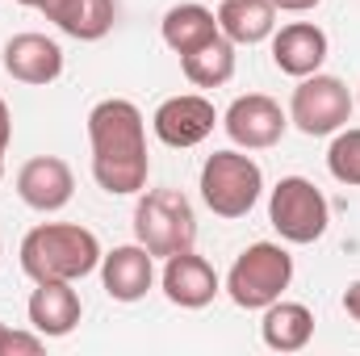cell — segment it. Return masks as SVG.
Returning a JSON list of instances; mask_svg holds the SVG:
<instances>
[{"label":"cell","mask_w":360,"mask_h":356,"mask_svg":"<svg viewBox=\"0 0 360 356\" xmlns=\"http://www.w3.org/2000/svg\"><path fill=\"white\" fill-rule=\"evenodd\" d=\"M92 180L109 197H134L147 189L151 155H147V122L143 109L126 96H105L89 113Z\"/></svg>","instance_id":"1"},{"label":"cell","mask_w":360,"mask_h":356,"mask_svg":"<svg viewBox=\"0 0 360 356\" xmlns=\"http://www.w3.org/2000/svg\"><path fill=\"white\" fill-rule=\"evenodd\" d=\"M101 239L80 222H38L17 248L30 281H84L101 268Z\"/></svg>","instance_id":"2"},{"label":"cell","mask_w":360,"mask_h":356,"mask_svg":"<svg viewBox=\"0 0 360 356\" xmlns=\"http://www.w3.org/2000/svg\"><path fill=\"white\" fill-rule=\"evenodd\" d=\"M260 193H264V172L243 147L214 151L201 164V201L210 205L214 218H226V222L248 218L256 210Z\"/></svg>","instance_id":"3"},{"label":"cell","mask_w":360,"mask_h":356,"mask_svg":"<svg viewBox=\"0 0 360 356\" xmlns=\"http://www.w3.org/2000/svg\"><path fill=\"white\" fill-rule=\"evenodd\" d=\"M134 239L155 256L168 260L197 243V214L180 189H151L134 205Z\"/></svg>","instance_id":"4"},{"label":"cell","mask_w":360,"mask_h":356,"mask_svg":"<svg viewBox=\"0 0 360 356\" xmlns=\"http://www.w3.org/2000/svg\"><path fill=\"white\" fill-rule=\"evenodd\" d=\"M293 285V256L281 243H252L226 272V293L239 310H264Z\"/></svg>","instance_id":"5"},{"label":"cell","mask_w":360,"mask_h":356,"mask_svg":"<svg viewBox=\"0 0 360 356\" xmlns=\"http://www.w3.org/2000/svg\"><path fill=\"white\" fill-rule=\"evenodd\" d=\"M269 222L285 243H319L331 227V205L323 189L306 177H281L269 193Z\"/></svg>","instance_id":"6"},{"label":"cell","mask_w":360,"mask_h":356,"mask_svg":"<svg viewBox=\"0 0 360 356\" xmlns=\"http://www.w3.org/2000/svg\"><path fill=\"white\" fill-rule=\"evenodd\" d=\"M352 109H356V96L348 92V84L340 76L314 72V76L297 80L293 101H289V122L306 139H327L352 122Z\"/></svg>","instance_id":"7"},{"label":"cell","mask_w":360,"mask_h":356,"mask_svg":"<svg viewBox=\"0 0 360 356\" xmlns=\"http://www.w3.org/2000/svg\"><path fill=\"white\" fill-rule=\"evenodd\" d=\"M222 130L243 151H269V147H276L285 139L289 113L264 92H248V96L231 101V109L222 113Z\"/></svg>","instance_id":"8"},{"label":"cell","mask_w":360,"mask_h":356,"mask_svg":"<svg viewBox=\"0 0 360 356\" xmlns=\"http://www.w3.org/2000/svg\"><path fill=\"white\" fill-rule=\"evenodd\" d=\"M218 122H222V117H218L214 101H205L201 92L168 96V101H160V109L151 113V130H155V139L168 143V147H180V151L205 143V139L214 134Z\"/></svg>","instance_id":"9"},{"label":"cell","mask_w":360,"mask_h":356,"mask_svg":"<svg viewBox=\"0 0 360 356\" xmlns=\"http://www.w3.org/2000/svg\"><path fill=\"white\" fill-rule=\"evenodd\" d=\"M76 193V177L59 155H34L17 168V197L38 214H59Z\"/></svg>","instance_id":"10"},{"label":"cell","mask_w":360,"mask_h":356,"mask_svg":"<svg viewBox=\"0 0 360 356\" xmlns=\"http://www.w3.org/2000/svg\"><path fill=\"white\" fill-rule=\"evenodd\" d=\"M30 327L46 340H63L80 327L84 302L76 293V281H34V293L25 302Z\"/></svg>","instance_id":"11"},{"label":"cell","mask_w":360,"mask_h":356,"mask_svg":"<svg viewBox=\"0 0 360 356\" xmlns=\"http://www.w3.org/2000/svg\"><path fill=\"white\" fill-rule=\"evenodd\" d=\"M160 285H164V298H168L172 306H180V310H201V306H210V302L218 298V289H222L214 265H210L205 256H197L193 248L164 260Z\"/></svg>","instance_id":"12"},{"label":"cell","mask_w":360,"mask_h":356,"mask_svg":"<svg viewBox=\"0 0 360 356\" xmlns=\"http://www.w3.org/2000/svg\"><path fill=\"white\" fill-rule=\"evenodd\" d=\"M101 285L113 302H143L155 285V256L134 239L101 256Z\"/></svg>","instance_id":"13"},{"label":"cell","mask_w":360,"mask_h":356,"mask_svg":"<svg viewBox=\"0 0 360 356\" xmlns=\"http://www.w3.org/2000/svg\"><path fill=\"white\" fill-rule=\"evenodd\" d=\"M327 51H331V42L314 21H289V25L272 30V63H276V72H285L293 80L323 72Z\"/></svg>","instance_id":"14"},{"label":"cell","mask_w":360,"mask_h":356,"mask_svg":"<svg viewBox=\"0 0 360 356\" xmlns=\"http://www.w3.org/2000/svg\"><path fill=\"white\" fill-rule=\"evenodd\" d=\"M4 72L17 84H55L63 76V46L46 34H13L4 42Z\"/></svg>","instance_id":"15"},{"label":"cell","mask_w":360,"mask_h":356,"mask_svg":"<svg viewBox=\"0 0 360 356\" xmlns=\"http://www.w3.org/2000/svg\"><path fill=\"white\" fill-rule=\"evenodd\" d=\"M42 13H46V21H55L76 42H101L117 21L113 0H46Z\"/></svg>","instance_id":"16"},{"label":"cell","mask_w":360,"mask_h":356,"mask_svg":"<svg viewBox=\"0 0 360 356\" xmlns=\"http://www.w3.org/2000/svg\"><path fill=\"white\" fill-rule=\"evenodd\" d=\"M218 30V13H210L205 4H172L160 21V38L172 55H193L205 42H214Z\"/></svg>","instance_id":"17"},{"label":"cell","mask_w":360,"mask_h":356,"mask_svg":"<svg viewBox=\"0 0 360 356\" xmlns=\"http://www.w3.org/2000/svg\"><path fill=\"white\" fill-rule=\"evenodd\" d=\"M260 340L269 344L272 352H302L314 340V314H310V306L276 298L272 306H264Z\"/></svg>","instance_id":"18"},{"label":"cell","mask_w":360,"mask_h":356,"mask_svg":"<svg viewBox=\"0 0 360 356\" xmlns=\"http://www.w3.org/2000/svg\"><path fill=\"white\" fill-rule=\"evenodd\" d=\"M218 30L235 42V46H256L272 38L276 30V8L272 0H222L218 8Z\"/></svg>","instance_id":"19"},{"label":"cell","mask_w":360,"mask_h":356,"mask_svg":"<svg viewBox=\"0 0 360 356\" xmlns=\"http://www.w3.org/2000/svg\"><path fill=\"white\" fill-rule=\"evenodd\" d=\"M180 72L193 89H222L235 76V42L226 34H218L214 42H205L193 55H180Z\"/></svg>","instance_id":"20"},{"label":"cell","mask_w":360,"mask_h":356,"mask_svg":"<svg viewBox=\"0 0 360 356\" xmlns=\"http://www.w3.org/2000/svg\"><path fill=\"white\" fill-rule=\"evenodd\" d=\"M327 172L348 189H360V126H344V130L331 134Z\"/></svg>","instance_id":"21"},{"label":"cell","mask_w":360,"mask_h":356,"mask_svg":"<svg viewBox=\"0 0 360 356\" xmlns=\"http://www.w3.org/2000/svg\"><path fill=\"white\" fill-rule=\"evenodd\" d=\"M8 143H13V109H8V101L0 96V155L8 151Z\"/></svg>","instance_id":"22"},{"label":"cell","mask_w":360,"mask_h":356,"mask_svg":"<svg viewBox=\"0 0 360 356\" xmlns=\"http://www.w3.org/2000/svg\"><path fill=\"white\" fill-rule=\"evenodd\" d=\"M323 0H272V8L276 13H310V8H319Z\"/></svg>","instance_id":"23"},{"label":"cell","mask_w":360,"mask_h":356,"mask_svg":"<svg viewBox=\"0 0 360 356\" xmlns=\"http://www.w3.org/2000/svg\"><path fill=\"white\" fill-rule=\"evenodd\" d=\"M344 310H348V319L360 323V281H352V285L344 289Z\"/></svg>","instance_id":"24"},{"label":"cell","mask_w":360,"mask_h":356,"mask_svg":"<svg viewBox=\"0 0 360 356\" xmlns=\"http://www.w3.org/2000/svg\"><path fill=\"white\" fill-rule=\"evenodd\" d=\"M17 4H25V8H38V13H42V4H46V0H17Z\"/></svg>","instance_id":"25"},{"label":"cell","mask_w":360,"mask_h":356,"mask_svg":"<svg viewBox=\"0 0 360 356\" xmlns=\"http://www.w3.org/2000/svg\"><path fill=\"white\" fill-rule=\"evenodd\" d=\"M4 336H8V327H4V323H0V344H4Z\"/></svg>","instance_id":"26"},{"label":"cell","mask_w":360,"mask_h":356,"mask_svg":"<svg viewBox=\"0 0 360 356\" xmlns=\"http://www.w3.org/2000/svg\"><path fill=\"white\" fill-rule=\"evenodd\" d=\"M0 180H4V155H0Z\"/></svg>","instance_id":"27"},{"label":"cell","mask_w":360,"mask_h":356,"mask_svg":"<svg viewBox=\"0 0 360 356\" xmlns=\"http://www.w3.org/2000/svg\"><path fill=\"white\" fill-rule=\"evenodd\" d=\"M356 105H360V92H356Z\"/></svg>","instance_id":"28"}]
</instances>
